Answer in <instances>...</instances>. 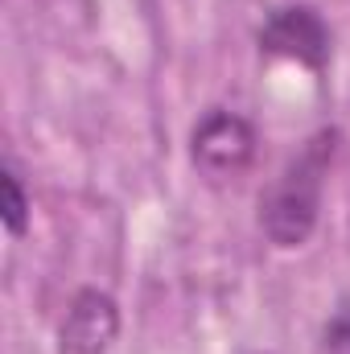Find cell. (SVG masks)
Masks as SVG:
<instances>
[{
    "instance_id": "1",
    "label": "cell",
    "mask_w": 350,
    "mask_h": 354,
    "mask_svg": "<svg viewBox=\"0 0 350 354\" xmlns=\"http://www.w3.org/2000/svg\"><path fill=\"white\" fill-rule=\"evenodd\" d=\"M338 128H322L305 140V149L264 185L260 194V231L276 248H301L322 214L326 174L338 157Z\"/></svg>"
},
{
    "instance_id": "2",
    "label": "cell",
    "mask_w": 350,
    "mask_h": 354,
    "mask_svg": "<svg viewBox=\"0 0 350 354\" xmlns=\"http://www.w3.org/2000/svg\"><path fill=\"white\" fill-rule=\"evenodd\" d=\"M190 157H194V169L210 181L239 177L256 157V128L243 115L214 107L198 120L190 136Z\"/></svg>"
},
{
    "instance_id": "3",
    "label": "cell",
    "mask_w": 350,
    "mask_h": 354,
    "mask_svg": "<svg viewBox=\"0 0 350 354\" xmlns=\"http://www.w3.org/2000/svg\"><path fill=\"white\" fill-rule=\"evenodd\" d=\"M260 50L268 58H288L322 75L330 62V29L317 8L284 4V8H272L268 21L260 25Z\"/></svg>"
},
{
    "instance_id": "4",
    "label": "cell",
    "mask_w": 350,
    "mask_h": 354,
    "mask_svg": "<svg viewBox=\"0 0 350 354\" xmlns=\"http://www.w3.org/2000/svg\"><path fill=\"white\" fill-rule=\"evenodd\" d=\"M116 334H120L116 301L99 288H83L58 326V354H107Z\"/></svg>"
},
{
    "instance_id": "5",
    "label": "cell",
    "mask_w": 350,
    "mask_h": 354,
    "mask_svg": "<svg viewBox=\"0 0 350 354\" xmlns=\"http://www.w3.org/2000/svg\"><path fill=\"white\" fill-rule=\"evenodd\" d=\"M0 194H4L0 214H4L8 235H25V227H29V198H25V189H21V177L12 174L8 165H4V174H0Z\"/></svg>"
},
{
    "instance_id": "6",
    "label": "cell",
    "mask_w": 350,
    "mask_h": 354,
    "mask_svg": "<svg viewBox=\"0 0 350 354\" xmlns=\"http://www.w3.org/2000/svg\"><path fill=\"white\" fill-rule=\"evenodd\" d=\"M322 354H350V297L338 301V309L322 326Z\"/></svg>"
}]
</instances>
